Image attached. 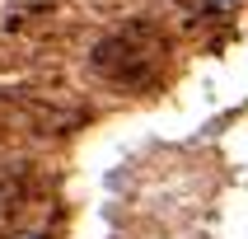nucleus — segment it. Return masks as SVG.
Segmentation results:
<instances>
[{"label": "nucleus", "instance_id": "obj_1", "mask_svg": "<svg viewBox=\"0 0 248 239\" xmlns=\"http://www.w3.org/2000/svg\"><path fill=\"white\" fill-rule=\"evenodd\" d=\"M94 66L108 75V80H122V84H136L145 75V52L136 47V28L131 33H117V38L98 42L94 47Z\"/></svg>", "mask_w": 248, "mask_h": 239}, {"label": "nucleus", "instance_id": "obj_2", "mask_svg": "<svg viewBox=\"0 0 248 239\" xmlns=\"http://www.w3.org/2000/svg\"><path fill=\"white\" fill-rule=\"evenodd\" d=\"M14 239H38V235H14Z\"/></svg>", "mask_w": 248, "mask_h": 239}]
</instances>
